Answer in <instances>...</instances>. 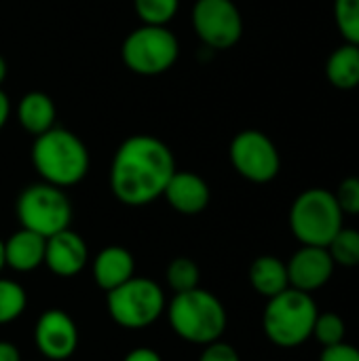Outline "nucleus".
Instances as JSON below:
<instances>
[{"instance_id":"3","label":"nucleus","mask_w":359,"mask_h":361,"mask_svg":"<svg viewBox=\"0 0 359 361\" xmlns=\"http://www.w3.org/2000/svg\"><path fill=\"white\" fill-rule=\"evenodd\" d=\"M167 319L171 330L190 345H209L222 338L229 315L222 300L201 288L174 294L167 302Z\"/></svg>"},{"instance_id":"13","label":"nucleus","mask_w":359,"mask_h":361,"mask_svg":"<svg viewBox=\"0 0 359 361\" xmlns=\"http://www.w3.org/2000/svg\"><path fill=\"white\" fill-rule=\"evenodd\" d=\"M87 262H89V247L78 233L66 228L61 233L47 237L44 267L53 275L63 279L76 277L78 273L85 271Z\"/></svg>"},{"instance_id":"12","label":"nucleus","mask_w":359,"mask_h":361,"mask_svg":"<svg viewBox=\"0 0 359 361\" xmlns=\"http://www.w3.org/2000/svg\"><path fill=\"white\" fill-rule=\"evenodd\" d=\"M286 267H288L290 288L307 294L322 290L332 279L336 269L328 247H315V245H303L298 252L292 254Z\"/></svg>"},{"instance_id":"1","label":"nucleus","mask_w":359,"mask_h":361,"mask_svg":"<svg viewBox=\"0 0 359 361\" xmlns=\"http://www.w3.org/2000/svg\"><path fill=\"white\" fill-rule=\"evenodd\" d=\"M171 148L154 135H131L114 152L110 165V190L129 207H142L163 197L176 173Z\"/></svg>"},{"instance_id":"15","label":"nucleus","mask_w":359,"mask_h":361,"mask_svg":"<svg viewBox=\"0 0 359 361\" xmlns=\"http://www.w3.org/2000/svg\"><path fill=\"white\" fill-rule=\"evenodd\" d=\"M91 275L99 290L110 292L135 275V260L127 247L108 245L97 252L91 262Z\"/></svg>"},{"instance_id":"19","label":"nucleus","mask_w":359,"mask_h":361,"mask_svg":"<svg viewBox=\"0 0 359 361\" xmlns=\"http://www.w3.org/2000/svg\"><path fill=\"white\" fill-rule=\"evenodd\" d=\"M328 80L343 91L359 87V47L345 42L326 61Z\"/></svg>"},{"instance_id":"5","label":"nucleus","mask_w":359,"mask_h":361,"mask_svg":"<svg viewBox=\"0 0 359 361\" xmlns=\"http://www.w3.org/2000/svg\"><path fill=\"white\" fill-rule=\"evenodd\" d=\"M345 214L341 212L334 192L326 188H309L300 192L290 207V231L303 245L328 247L343 228Z\"/></svg>"},{"instance_id":"28","label":"nucleus","mask_w":359,"mask_h":361,"mask_svg":"<svg viewBox=\"0 0 359 361\" xmlns=\"http://www.w3.org/2000/svg\"><path fill=\"white\" fill-rule=\"evenodd\" d=\"M320 361H359V347L349 345V343L324 347Z\"/></svg>"},{"instance_id":"14","label":"nucleus","mask_w":359,"mask_h":361,"mask_svg":"<svg viewBox=\"0 0 359 361\" xmlns=\"http://www.w3.org/2000/svg\"><path fill=\"white\" fill-rule=\"evenodd\" d=\"M165 201L182 216H197L207 209L212 192L207 182L193 171H176L165 186Z\"/></svg>"},{"instance_id":"27","label":"nucleus","mask_w":359,"mask_h":361,"mask_svg":"<svg viewBox=\"0 0 359 361\" xmlns=\"http://www.w3.org/2000/svg\"><path fill=\"white\" fill-rule=\"evenodd\" d=\"M199 361H241V357L233 345L216 341V343H209L203 347Z\"/></svg>"},{"instance_id":"29","label":"nucleus","mask_w":359,"mask_h":361,"mask_svg":"<svg viewBox=\"0 0 359 361\" xmlns=\"http://www.w3.org/2000/svg\"><path fill=\"white\" fill-rule=\"evenodd\" d=\"M123 361H163V357L150 347H138V349L129 351Z\"/></svg>"},{"instance_id":"20","label":"nucleus","mask_w":359,"mask_h":361,"mask_svg":"<svg viewBox=\"0 0 359 361\" xmlns=\"http://www.w3.org/2000/svg\"><path fill=\"white\" fill-rule=\"evenodd\" d=\"M28 309V294L21 283L0 277V326L19 319Z\"/></svg>"},{"instance_id":"11","label":"nucleus","mask_w":359,"mask_h":361,"mask_svg":"<svg viewBox=\"0 0 359 361\" xmlns=\"http://www.w3.org/2000/svg\"><path fill=\"white\" fill-rule=\"evenodd\" d=\"M34 343L49 361L70 360L78 349V328L61 309H47L34 326Z\"/></svg>"},{"instance_id":"6","label":"nucleus","mask_w":359,"mask_h":361,"mask_svg":"<svg viewBox=\"0 0 359 361\" xmlns=\"http://www.w3.org/2000/svg\"><path fill=\"white\" fill-rule=\"evenodd\" d=\"M106 307L112 322L125 330H144L161 319L167 309L163 288L148 277H131L106 292Z\"/></svg>"},{"instance_id":"32","label":"nucleus","mask_w":359,"mask_h":361,"mask_svg":"<svg viewBox=\"0 0 359 361\" xmlns=\"http://www.w3.org/2000/svg\"><path fill=\"white\" fill-rule=\"evenodd\" d=\"M4 78H6V59L0 55V87H2Z\"/></svg>"},{"instance_id":"4","label":"nucleus","mask_w":359,"mask_h":361,"mask_svg":"<svg viewBox=\"0 0 359 361\" xmlns=\"http://www.w3.org/2000/svg\"><path fill=\"white\" fill-rule=\"evenodd\" d=\"M320 309L311 294L288 288L269 298L262 313V330L279 349H296L313 336Z\"/></svg>"},{"instance_id":"10","label":"nucleus","mask_w":359,"mask_h":361,"mask_svg":"<svg viewBox=\"0 0 359 361\" xmlns=\"http://www.w3.org/2000/svg\"><path fill=\"white\" fill-rule=\"evenodd\" d=\"M193 27L209 49H231L243 34V17L233 0H197Z\"/></svg>"},{"instance_id":"18","label":"nucleus","mask_w":359,"mask_h":361,"mask_svg":"<svg viewBox=\"0 0 359 361\" xmlns=\"http://www.w3.org/2000/svg\"><path fill=\"white\" fill-rule=\"evenodd\" d=\"M250 286L267 300L290 288L288 267L277 256H260L250 267Z\"/></svg>"},{"instance_id":"8","label":"nucleus","mask_w":359,"mask_h":361,"mask_svg":"<svg viewBox=\"0 0 359 361\" xmlns=\"http://www.w3.org/2000/svg\"><path fill=\"white\" fill-rule=\"evenodd\" d=\"M125 66L140 76H157L167 72L178 55L180 42L167 25H142L135 27L121 49Z\"/></svg>"},{"instance_id":"2","label":"nucleus","mask_w":359,"mask_h":361,"mask_svg":"<svg viewBox=\"0 0 359 361\" xmlns=\"http://www.w3.org/2000/svg\"><path fill=\"white\" fill-rule=\"evenodd\" d=\"M89 150L85 142L61 127H53L34 137L32 165L42 182L68 188L76 186L89 173Z\"/></svg>"},{"instance_id":"24","label":"nucleus","mask_w":359,"mask_h":361,"mask_svg":"<svg viewBox=\"0 0 359 361\" xmlns=\"http://www.w3.org/2000/svg\"><path fill=\"white\" fill-rule=\"evenodd\" d=\"M345 332H347L345 319L332 311L320 313L315 319V326H313V336L322 347H332V345L345 343Z\"/></svg>"},{"instance_id":"16","label":"nucleus","mask_w":359,"mask_h":361,"mask_svg":"<svg viewBox=\"0 0 359 361\" xmlns=\"http://www.w3.org/2000/svg\"><path fill=\"white\" fill-rule=\"evenodd\" d=\"M47 239L28 228H19L4 241V267L15 273H32L44 264Z\"/></svg>"},{"instance_id":"22","label":"nucleus","mask_w":359,"mask_h":361,"mask_svg":"<svg viewBox=\"0 0 359 361\" xmlns=\"http://www.w3.org/2000/svg\"><path fill=\"white\" fill-rule=\"evenodd\" d=\"M328 252L336 267L353 269L359 267V231L358 228H341L336 237L330 241Z\"/></svg>"},{"instance_id":"31","label":"nucleus","mask_w":359,"mask_h":361,"mask_svg":"<svg viewBox=\"0 0 359 361\" xmlns=\"http://www.w3.org/2000/svg\"><path fill=\"white\" fill-rule=\"evenodd\" d=\"M8 116H11V102H8V95L0 87V129L6 125Z\"/></svg>"},{"instance_id":"33","label":"nucleus","mask_w":359,"mask_h":361,"mask_svg":"<svg viewBox=\"0 0 359 361\" xmlns=\"http://www.w3.org/2000/svg\"><path fill=\"white\" fill-rule=\"evenodd\" d=\"M4 269V241L0 239V273Z\"/></svg>"},{"instance_id":"26","label":"nucleus","mask_w":359,"mask_h":361,"mask_svg":"<svg viewBox=\"0 0 359 361\" xmlns=\"http://www.w3.org/2000/svg\"><path fill=\"white\" fill-rule=\"evenodd\" d=\"M334 197L345 216H359V178H345L339 184Z\"/></svg>"},{"instance_id":"25","label":"nucleus","mask_w":359,"mask_h":361,"mask_svg":"<svg viewBox=\"0 0 359 361\" xmlns=\"http://www.w3.org/2000/svg\"><path fill=\"white\" fill-rule=\"evenodd\" d=\"M334 19L343 38L359 47V0H334Z\"/></svg>"},{"instance_id":"30","label":"nucleus","mask_w":359,"mask_h":361,"mask_svg":"<svg viewBox=\"0 0 359 361\" xmlns=\"http://www.w3.org/2000/svg\"><path fill=\"white\" fill-rule=\"evenodd\" d=\"M0 361H21V353L13 343L0 341Z\"/></svg>"},{"instance_id":"21","label":"nucleus","mask_w":359,"mask_h":361,"mask_svg":"<svg viewBox=\"0 0 359 361\" xmlns=\"http://www.w3.org/2000/svg\"><path fill=\"white\" fill-rule=\"evenodd\" d=\"M199 279H201V271H199L197 262L186 256L174 258L165 269V281H167L169 290H174V294L199 288Z\"/></svg>"},{"instance_id":"17","label":"nucleus","mask_w":359,"mask_h":361,"mask_svg":"<svg viewBox=\"0 0 359 361\" xmlns=\"http://www.w3.org/2000/svg\"><path fill=\"white\" fill-rule=\"evenodd\" d=\"M55 102L42 93V91H30L21 97L17 106V118L19 125L30 133V135H40L49 129L55 127Z\"/></svg>"},{"instance_id":"9","label":"nucleus","mask_w":359,"mask_h":361,"mask_svg":"<svg viewBox=\"0 0 359 361\" xmlns=\"http://www.w3.org/2000/svg\"><path fill=\"white\" fill-rule=\"evenodd\" d=\"M231 163L235 171L254 184H267L277 178L281 169V159L277 146L269 135L256 129H245L237 133L229 148Z\"/></svg>"},{"instance_id":"23","label":"nucleus","mask_w":359,"mask_h":361,"mask_svg":"<svg viewBox=\"0 0 359 361\" xmlns=\"http://www.w3.org/2000/svg\"><path fill=\"white\" fill-rule=\"evenodd\" d=\"M133 8L146 25H167L178 8L180 0H133Z\"/></svg>"},{"instance_id":"7","label":"nucleus","mask_w":359,"mask_h":361,"mask_svg":"<svg viewBox=\"0 0 359 361\" xmlns=\"http://www.w3.org/2000/svg\"><path fill=\"white\" fill-rule=\"evenodd\" d=\"M15 214L21 228L42 235L44 239L70 228L72 203L63 188L38 182L25 186L15 203Z\"/></svg>"}]
</instances>
